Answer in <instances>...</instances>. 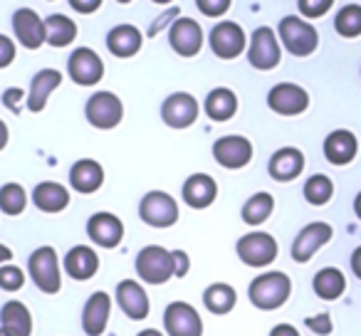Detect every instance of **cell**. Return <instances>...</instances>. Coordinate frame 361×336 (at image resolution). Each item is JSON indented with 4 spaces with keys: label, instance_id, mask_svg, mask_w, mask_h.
I'll return each mask as SVG.
<instances>
[{
    "label": "cell",
    "instance_id": "cell-1",
    "mask_svg": "<svg viewBox=\"0 0 361 336\" xmlns=\"http://www.w3.org/2000/svg\"><path fill=\"white\" fill-rule=\"evenodd\" d=\"M290 294H292V280L285 272H277V270L262 272L247 287L250 304L262 311H275L280 306H285Z\"/></svg>",
    "mask_w": 361,
    "mask_h": 336
},
{
    "label": "cell",
    "instance_id": "cell-2",
    "mask_svg": "<svg viewBox=\"0 0 361 336\" xmlns=\"http://www.w3.org/2000/svg\"><path fill=\"white\" fill-rule=\"evenodd\" d=\"M27 275L42 294H57L62 290V267L55 247L42 245L32 250L27 260Z\"/></svg>",
    "mask_w": 361,
    "mask_h": 336
},
{
    "label": "cell",
    "instance_id": "cell-3",
    "mask_svg": "<svg viewBox=\"0 0 361 336\" xmlns=\"http://www.w3.org/2000/svg\"><path fill=\"white\" fill-rule=\"evenodd\" d=\"M277 32H280L282 47L295 57H310L317 50V45H319V32L305 18H297V15L282 18Z\"/></svg>",
    "mask_w": 361,
    "mask_h": 336
},
{
    "label": "cell",
    "instance_id": "cell-4",
    "mask_svg": "<svg viewBox=\"0 0 361 336\" xmlns=\"http://www.w3.org/2000/svg\"><path fill=\"white\" fill-rule=\"evenodd\" d=\"M136 275L146 285H166L173 280V255L161 245H146L136 255Z\"/></svg>",
    "mask_w": 361,
    "mask_h": 336
},
{
    "label": "cell",
    "instance_id": "cell-5",
    "mask_svg": "<svg viewBox=\"0 0 361 336\" xmlns=\"http://www.w3.org/2000/svg\"><path fill=\"white\" fill-rule=\"evenodd\" d=\"M235 252H238V257H240L243 265L262 270V267L272 265V262L277 260V252H280V247H277V240L270 235V232L252 230V232H247V235H243L240 240H238Z\"/></svg>",
    "mask_w": 361,
    "mask_h": 336
},
{
    "label": "cell",
    "instance_id": "cell-6",
    "mask_svg": "<svg viewBox=\"0 0 361 336\" xmlns=\"http://www.w3.org/2000/svg\"><path fill=\"white\" fill-rule=\"evenodd\" d=\"M139 218L149 228L166 230L178 223V203L166 191H149L139 203Z\"/></svg>",
    "mask_w": 361,
    "mask_h": 336
},
{
    "label": "cell",
    "instance_id": "cell-7",
    "mask_svg": "<svg viewBox=\"0 0 361 336\" xmlns=\"http://www.w3.org/2000/svg\"><path fill=\"white\" fill-rule=\"evenodd\" d=\"M85 116L94 129H116L121 124V119H124V104H121V99L114 92H94L87 99Z\"/></svg>",
    "mask_w": 361,
    "mask_h": 336
},
{
    "label": "cell",
    "instance_id": "cell-8",
    "mask_svg": "<svg viewBox=\"0 0 361 336\" xmlns=\"http://www.w3.org/2000/svg\"><path fill=\"white\" fill-rule=\"evenodd\" d=\"M198 114H201L198 99L188 92H173L161 104V119L171 129H188L196 124Z\"/></svg>",
    "mask_w": 361,
    "mask_h": 336
},
{
    "label": "cell",
    "instance_id": "cell-9",
    "mask_svg": "<svg viewBox=\"0 0 361 336\" xmlns=\"http://www.w3.org/2000/svg\"><path fill=\"white\" fill-rule=\"evenodd\" d=\"M164 329L169 336H203V319L188 301H171L164 309Z\"/></svg>",
    "mask_w": 361,
    "mask_h": 336
},
{
    "label": "cell",
    "instance_id": "cell-10",
    "mask_svg": "<svg viewBox=\"0 0 361 336\" xmlns=\"http://www.w3.org/2000/svg\"><path fill=\"white\" fill-rule=\"evenodd\" d=\"M252 154H255V149H252L250 139H245V136H240V134L221 136V139L213 144V158H216L223 168H228V171H240V168H245L252 161Z\"/></svg>",
    "mask_w": 361,
    "mask_h": 336
},
{
    "label": "cell",
    "instance_id": "cell-11",
    "mask_svg": "<svg viewBox=\"0 0 361 336\" xmlns=\"http://www.w3.org/2000/svg\"><path fill=\"white\" fill-rule=\"evenodd\" d=\"M282 60L280 40H277L275 30L270 27H257L250 37V47H247V62H250L255 70L267 72L275 70Z\"/></svg>",
    "mask_w": 361,
    "mask_h": 336
},
{
    "label": "cell",
    "instance_id": "cell-12",
    "mask_svg": "<svg viewBox=\"0 0 361 336\" xmlns=\"http://www.w3.org/2000/svg\"><path fill=\"white\" fill-rule=\"evenodd\" d=\"M267 106L280 116H300L310 106V94L295 82H280L267 92Z\"/></svg>",
    "mask_w": 361,
    "mask_h": 336
},
{
    "label": "cell",
    "instance_id": "cell-13",
    "mask_svg": "<svg viewBox=\"0 0 361 336\" xmlns=\"http://www.w3.org/2000/svg\"><path fill=\"white\" fill-rule=\"evenodd\" d=\"M331 237H334V230H331L329 223H322V220L310 223V225L302 228L295 240H292V250H290L292 260L305 265V262H310Z\"/></svg>",
    "mask_w": 361,
    "mask_h": 336
},
{
    "label": "cell",
    "instance_id": "cell-14",
    "mask_svg": "<svg viewBox=\"0 0 361 336\" xmlns=\"http://www.w3.org/2000/svg\"><path fill=\"white\" fill-rule=\"evenodd\" d=\"M208 42H211L213 55L221 57V60H235V57H240L243 52H245V45H247L245 30L233 20L218 23L211 30Z\"/></svg>",
    "mask_w": 361,
    "mask_h": 336
},
{
    "label": "cell",
    "instance_id": "cell-15",
    "mask_svg": "<svg viewBox=\"0 0 361 336\" xmlns=\"http://www.w3.org/2000/svg\"><path fill=\"white\" fill-rule=\"evenodd\" d=\"M87 237L94 242L97 247H104V250H114L124 240V223L114 213H94V216L87 220Z\"/></svg>",
    "mask_w": 361,
    "mask_h": 336
},
{
    "label": "cell",
    "instance_id": "cell-16",
    "mask_svg": "<svg viewBox=\"0 0 361 336\" xmlns=\"http://www.w3.org/2000/svg\"><path fill=\"white\" fill-rule=\"evenodd\" d=\"M67 72H70L72 82L80 87H94L104 77V62L90 47H77L67 60Z\"/></svg>",
    "mask_w": 361,
    "mask_h": 336
},
{
    "label": "cell",
    "instance_id": "cell-17",
    "mask_svg": "<svg viewBox=\"0 0 361 336\" xmlns=\"http://www.w3.org/2000/svg\"><path fill=\"white\" fill-rule=\"evenodd\" d=\"M169 42L176 55L196 57L203 47V27L193 18H178L169 27Z\"/></svg>",
    "mask_w": 361,
    "mask_h": 336
},
{
    "label": "cell",
    "instance_id": "cell-18",
    "mask_svg": "<svg viewBox=\"0 0 361 336\" xmlns=\"http://www.w3.org/2000/svg\"><path fill=\"white\" fill-rule=\"evenodd\" d=\"M13 30L16 37L25 50H40L47 42V32H45V20L37 15L30 8H20L13 15Z\"/></svg>",
    "mask_w": 361,
    "mask_h": 336
},
{
    "label": "cell",
    "instance_id": "cell-19",
    "mask_svg": "<svg viewBox=\"0 0 361 336\" xmlns=\"http://www.w3.org/2000/svg\"><path fill=\"white\" fill-rule=\"evenodd\" d=\"M116 304L131 321H144L151 311L149 294L136 280H121L116 285Z\"/></svg>",
    "mask_w": 361,
    "mask_h": 336
},
{
    "label": "cell",
    "instance_id": "cell-20",
    "mask_svg": "<svg viewBox=\"0 0 361 336\" xmlns=\"http://www.w3.org/2000/svg\"><path fill=\"white\" fill-rule=\"evenodd\" d=\"M111 316V297L106 292H94L85 301L82 309V331L87 336H102L109 326Z\"/></svg>",
    "mask_w": 361,
    "mask_h": 336
},
{
    "label": "cell",
    "instance_id": "cell-21",
    "mask_svg": "<svg viewBox=\"0 0 361 336\" xmlns=\"http://www.w3.org/2000/svg\"><path fill=\"white\" fill-rule=\"evenodd\" d=\"M180 196H183V203L193 211H206L216 203L218 198V183L213 181L208 173H193V176L186 178L183 188H180Z\"/></svg>",
    "mask_w": 361,
    "mask_h": 336
},
{
    "label": "cell",
    "instance_id": "cell-22",
    "mask_svg": "<svg viewBox=\"0 0 361 336\" xmlns=\"http://www.w3.org/2000/svg\"><path fill=\"white\" fill-rule=\"evenodd\" d=\"M305 171V154L295 146H285V149L275 151L270 156V163H267V173L270 178L280 183H290L295 178H300V173Z\"/></svg>",
    "mask_w": 361,
    "mask_h": 336
},
{
    "label": "cell",
    "instance_id": "cell-23",
    "mask_svg": "<svg viewBox=\"0 0 361 336\" xmlns=\"http://www.w3.org/2000/svg\"><path fill=\"white\" fill-rule=\"evenodd\" d=\"M65 272L77 282H87L99 272V255L90 245H75L62 260Z\"/></svg>",
    "mask_w": 361,
    "mask_h": 336
},
{
    "label": "cell",
    "instance_id": "cell-24",
    "mask_svg": "<svg viewBox=\"0 0 361 336\" xmlns=\"http://www.w3.org/2000/svg\"><path fill=\"white\" fill-rule=\"evenodd\" d=\"M104 183V168L94 158H80L70 168V186L82 196L97 193Z\"/></svg>",
    "mask_w": 361,
    "mask_h": 336
},
{
    "label": "cell",
    "instance_id": "cell-25",
    "mask_svg": "<svg viewBox=\"0 0 361 336\" xmlns=\"http://www.w3.org/2000/svg\"><path fill=\"white\" fill-rule=\"evenodd\" d=\"M0 331L6 336H32V314L23 301L11 299L0 306Z\"/></svg>",
    "mask_w": 361,
    "mask_h": 336
},
{
    "label": "cell",
    "instance_id": "cell-26",
    "mask_svg": "<svg viewBox=\"0 0 361 336\" xmlns=\"http://www.w3.org/2000/svg\"><path fill=\"white\" fill-rule=\"evenodd\" d=\"M359 154V141L349 129H336L324 139V156L331 166H346Z\"/></svg>",
    "mask_w": 361,
    "mask_h": 336
},
{
    "label": "cell",
    "instance_id": "cell-27",
    "mask_svg": "<svg viewBox=\"0 0 361 336\" xmlns=\"http://www.w3.org/2000/svg\"><path fill=\"white\" fill-rule=\"evenodd\" d=\"M62 85V75L52 67H45L40 70L30 82V92H27V109L30 111H42L47 106V99L50 94Z\"/></svg>",
    "mask_w": 361,
    "mask_h": 336
},
{
    "label": "cell",
    "instance_id": "cell-28",
    "mask_svg": "<svg viewBox=\"0 0 361 336\" xmlns=\"http://www.w3.org/2000/svg\"><path fill=\"white\" fill-rule=\"evenodd\" d=\"M32 203L42 213H62L70 206V191L57 181H42L32 191Z\"/></svg>",
    "mask_w": 361,
    "mask_h": 336
},
{
    "label": "cell",
    "instance_id": "cell-29",
    "mask_svg": "<svg viewBox=\"0 0 361 336\" xmlns=\"http://www.w3.org/2000/svg\"><path fill=\"white\" fill-rule=\"evenodd\" d=\"M141 45H144V37H141L139 27H134V25H116V27H111L109 35H106V47H109V52L114 57H121V60L134 57L136 52L141 50Z\"/></svg>",
    "mask_w": 361,
    "mask_h": 336
},
{
    "label": "cell",
    "instance_id": "cell-30",
    "mask_svg": "<svg viewBox=\"0 0 361 336\" xmlns=\"http://www.w3.org/2000/svg\"><path fill=\"white\" fill-rule=\"evenodd\" d=\"M203 109H206L208 119L228 121L238 114V94L233 89H228V87H216V89L208 92Z\"/></svg>",
    "mask_w": 361,
    "mask_h": 336
},
{
    "label": "cell",
    "instance_id": "cell-31",
    "mask_svg": "<svg viewBox=\"0 0 361 336\" xmlns=\"http://www.w3.org/2000/svg\"><path fill=\"white\" fill-rule=\"evenodd\" d=\"M312 290L319 299L334 301L346 292V277L339 267H322L312 280Z\"/></svg>",
    "mask_w": 361,
    "mask_h": 336
},
{
    "label": "cell",
    "instance_id": "cell-32",
    "mask_svg": "<svg viewBox=\"0 0 361 336\" xmlns=\"http://www.w3.org/2000/svg\"><path fill=\"white\" fill-rule=\"evenodd\" d=\"M238 304V292L235 287H231L228 282H216V285H208L203 292V306H206L211 314L223 316L231 314Z\"/></svg>",
    "mask_w": 361,
    "mask_h": 336
},
{
    "label": "cell",
    "instance_id": "cell-33",
    "mask_svg": "<svg viewBox=\"0 0 361 336\" xmlns=\"http://www.w3.org/2000/svg\"><path fill=\"white\" fill-rule=\"evenodd\" d=\"M272 211H275V198H272L270 193L260 191V193H255V196L247 198L240 216H243V223H247L250 228H257L265 220H270Z\"/></svg>",
    "mask_w": 361,
    "mask_h": 336
},
{
    "label": "cell",
    "instance_id": "cell-34",
    "mask_svg": "<svg viewBox=\"0 0 361 336\" xmlns=\"http://www.w3.org/2000/svg\"><path fill=\"white\" fill-rule=\"evenodd\" d=\"M45 32H47V42H50L52 47H67L75 42L77 25L72 23V18L57 13V15L45 18Z\"/></svg>",
    "mask_w": 361,
    "mask_h": 336
},
{
    "label": "cell",
    "instance_id": "cell-35",
    "mask_svg": "<svg viewBox=\"0 0 361 336\" xmlns=\"http://www.w3.org/2000/svg\"><path fill=\"white\" fill-rule=\"evenodd\" d=\"M27 208V193L20 183H6L0 188V213L16 218L23 216Z\"/></svg>",
    "mask_w": 361,
    "mask_h": 336
},
{
    "label": "cell",
    "instance_id": "cell-36",
    "mask_svg": "<svg viewBox=\"0 0 361 336\" xmlns=\"http://www.w3.org/2000/svg\"><path fill=\"white\" fill-rule=\"evenodd\" d=\"M334 196V183L324 173H314L305 183V201L310 206H326Z\"/></svg>",
    "mask_w": 361,
    "mask_h": 336
},
{
    "label": "cell",
    "instance_id": "cell-37",
    "mask_svg": "<svg viewBox=\"0 0 361 336\" xmlns=\"http://www.w3.org/2000/svg\"><path fill=\"white\" fill-rule=\"evenodd\" d=\"M334 27L341 37H359L361 35V6L351 3L344 6L334 18Z\"/></svg>",
    "mask_w": 361,
    "mask_h": 336
},
{
    "label": "cell",
    "instance_id": "cell-38",
    "mask_svg": "<svg viewBox=\"0 0 361 336\" xmlns=\"http://www.w3.org/2000/svg\"><path fill=\"white\" fill-rule=\"evenodd\" d=\"M25 287V272L18 265L8 262L0 267V290L3 292H20Z\"/></svg>",
    "mask_w": 361,
    "mask_h": 336
},
{
    "label": "cell",
    "instance_id": "cell-39",
    "mask_svg": "<svg viewBox=\"0 0 361 336\" xmlns=\"http://www.w3.org/2000/svg\"><path fill=\"white\" fill-rule=\"evenodd\" d=\"M297 6H300L302 15L314 20V18H324L331 11L334 0H297Z\"/></svg>",
    "mask_w": 361,
    "mask_h": 336
},
{
    "label": "cell",
    "instance_id": "cell-40",
    "mask_svg": "<svg viewBox=\"0 0 361 336\" xmlns=\"http://www.w3.org/2000/svg\"><path fill=\"white\" fill-rule=\"evenodd\" d=\"M231 3L233 0H196L198 11L208 18H221L231 11Z\"/></svg>",
    "mask_w": 361,
    "mask_h": 336
},
{
    "label": "cell",
    "instance_id": "cell-41",
    "mask_svg": "<svg viewBox=\"0 0 361 336\" xmlns=\"http://www.w3.org/2000/svg\"><path fill=\"white\" fill-rule=\"evenodd\" d=\"M307 324V329L310 331H314L317 336H329L331 334V316L329 314H317V316H310V319L305 321Z\"/></svg>",
    "mask_w": 361,
    "mask_h": 336
},
{
    "label": "cell",
    "instance_id": "cell-42",
    "mask_svg": "<svg viewBox=\"0 0 361 336\" xmlns=\"http://www.w3.org/2000/svg\"><path fill=\"white\" fill-rule=\"evenodd\" d=\"M173 255V277L180 280V277H186L191 272V257H188L186 250H171Z\"/></svg>",
    "mask_w": 361,
    "mask_h": 336
},
{
    "label": "cell",
    "instance_id": "cell-43",
    "mask_svg": "<svg viewBox=\"0 0 361 336\" xmlns=\"http://www.w3.org/2000/svg\"><path fill=\"white\" fill-rule=\"evenodd\" d=\"M23 101H27V94L23 89H18V87H11V89L3 92V104H6V109H11L13 114L20 111Z\"/></svg>",
    "mask_w": 361,
    "mask_h": 336
},
{
    "label": "cell",
    "instance_id": "cell-44",
    "mask_svg": "<svg viewBox=\"0 0 361 336\" xmlns=\"http://www.w3.org/2000/svg\"><path fill=\"white\" fill-rule=\"evenodd\" d=\"M13 60H16V42L8 35H0V70L11 67Z\"/></svg>",
    "mask_w": 361,
    "mask_h": 336
},
{
    "label": "cell",
    "instance_id": "cell-45",
    "mask_svg": "<svg viewBox=\"0 0 361 336\" xmlns=\"http://www.w3.org/2000/svg\"><path fill=\"white\" fill-rule=\"evenodd\" d=\"M70 6L75 8L77 13H82V15H90V13L99 11L102 0H70Z\"/></svg>",
    "mask_w": 361,
    "mask_h": 336
},
{
    "label": "cell",
    "instance_id": "cell-46",
    "mask_svg": "<svg viewBox=\"0 0 361 336\" xmlns=\"http://www.w3.org/2000/svg\"><path fill=\"white\" fill-rule=\"evenodd\" d=\"M270 336H300V331L292 324H277L270 329Z\"/></svg>",
    "mask_w": 361,
    "mask_h": 336
},
{
    "label": "cell",
    "instance_id": "cell-47",
    "mask_svg": "<svg viewBox=\"0 0 361 336\" xmlns=\"http://www.w3.org/2000/svg\"><path fill=\"white\" fill-rule=\"evenodd\" d=\"M351 272H354V275L361 280V245L351 252Z\"/></svg>",
    "mask_w": 361,
    "mask_h": 336
},
{
    "label": "cell",
    "instance_id": "cell-48",
    "mask_svg": "<svg viewBox=\"0 0 361 336\" xmlns=\"http://www.w3.org/2000/svg\"><path fill=\"white\" fill-rule=\"evenodd\" d=\"M8 139H11V131H8L6 121L0 119V151H3L8 146Z\"/></svg>",
    "mask_w": 361,
    "mask_h": 336
},
{
    "label": "cell",
    "instance_id": "cell-49",
    "mask_svg": "<svg viewBox=\"0 0 361 336\" xmlns=\"http://www.w3.org/2000/svg\"><path fill=\"white\" fill-rule=\"evenodd\" d=\"M11 260H13V250L8 245H3V242H0V267L8 265Z\"/></svg>",
    "mask_w": 361,
    "mask_h": 336
},
{
    "label": "cell",
    "instance_id": "cell-50",
    "mask_svg": "<svg viewBox=\"0 0 361 336\" xmlns=\"http://www.w3.org/2000/svg\"><path fill=\"white\" fill-rule=\"evenodd\" d=\"M136 336H166L164 331H159V329H144V331H139Z\"/></svg>",
    "mask_w": 361,
    "mask_h": 336
},
{
    "label": "cell",
    "instance_id": "cell-51",
    "mask_svg": "<svg viewBox=\"0 0 361 336\" xmlns=\"http://www.w3.org/2000/svg\"><path fill=\"white\" fill-rule=\"evenodd\" d=\"M354 213H356V218L361 220V193H356V198H354Z\"/></svg>",
    "mask_w": 361,
    "mask_h": 336
},
{
    "label": "cell",
    "instance_id": "cell-52",
    "mask_svg": "<svg viewBox=\"0 0 361 336\" xmlns=\"http://www.w3.org/2000/svg\"><path fill=\"white\" fill-rule=\"evenodd\" d=\"M154 3H156V6H169L171 0H154Z\"/></svg>",
    "mask_w": 361,
    "mask_h": 336
},
{
    "label": "cell",
    "instance_id": "cell-53",
    "mask_svg": "<svg viewBox=\"0 0 361 336\" xmlns=\"http://www.w3.org/2000/svg\"><path fill=\"white\" fill-rule=\"evenodd\" d=\"M116 3H121V6H126V3H131V0H116Z\"/></svg>",
    "mask_w": 361,
    "mask_h": 336
},
{
    "label": "cell",
    "instance_id": "cell-54",
    "mask_svg": "<svg viewBox=\"0 0 361 336\" xmlns=\"http://www.w3.org/2000/svg\"><path fill=\"white\" fill-rule=\"evenodd\" d=\"M0 336H6V334H3V331H0Z\"/></svg>",
    "mask_w": 361,
    "mask_h": 336
}]
</instances>
